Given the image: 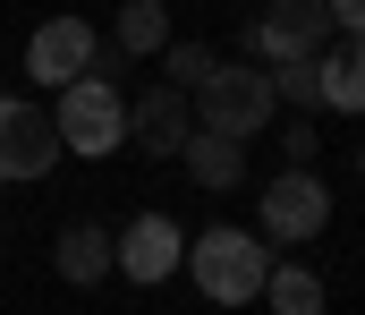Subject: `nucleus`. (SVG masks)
Here are the masks:
<instances>
[{"label":"nucleus","mask_w":365,"mask_h":315,"mask_svg":"<svg viewBox=\"0 0 365 315\" xmlns=\"http://www.w3.org/2000/svg\"><path fill=\"white\" fill-rule=\"evenodd\" d=\"M187 281L212 299V307H255L264 299V273H272V247L255 239V230H230V221H212L204 239H187Z\"/></svg>","instance_id":"1"},{"label":"nucleus","mask_w":365,"mask_h":315,"mask_svg":"<svg viewBox=\"0 0 365 315\" xmlns=\"http://www.w3.org/2000/svg\"><path fill=\"white\" fill-rule=\"evenodd\" d=\"M187 103H195V128L238 136V145H247L255 128H272V111H280V103H272V69H264V60H212L204 86H195Z\"/></svg>","instance_id":"2"},{"label":"nucleus","mask_w":365,"mask_h":315,"mask_svg":"<svg viewBox=\"0 0 365 315\" xmlns=\"http://www.w3.org/2000/svg\"><path fill=\"white\" fill-rule=\"evenodd\" d=\"M51 128H60V154L102 162V154H119V145H128V94H119L102 69H86V77H68V86H60Z\"/></svg>","instance_id":"3"},{"label":"nucleus","mask_w":365,"mask_h":315,"mask_svg":"<svg viewBox=\"0 0 365 315\" xmlns=\"http://www.w3.org/2000/svg\"><path fill=\"white\" fill-rule=\"evenodd\" d=\"M60 171V128H51V103H26V94H0V179H43Z\"/></svg>","instance_id":"4"},{"label":"nucleus","mask_w":365,"mask_h":315,"mask_svg":"<svg viewBox=\"0 0 365 315\" xmlns=\"http://www.w3.org/2000/svg\"><path fill=\"white\" fill-rule=\"evenodd\" d=\"M255 213H264V230H272L280 247H306V239L331 230V188H323L306 162H289L272 188H264V205H255Z\"/></svg>","instance_id":"5"},{"label":"nucleus","mask_w":365,"mask_h":315,"mask_svg":"<svg viewBox=\"0 0 365 315\" xmlns=\"http://www.w3.org/2000/svg\"><path fill=\"white\" fill-rule=\"evenodd\" d=\"M187 264V230L170 213H136L128 230H110V273H128L136 290H153V281H170Z\"/></svg>","instance_id":"6"},{"label":"nucleus","mask_w":365,"mask_h":315,"mask_svg":"<svg viewBox=\"0 0 365 315\" xmlns=\"http://www.w3.org/2000/svg\"><path fill=\"white\" fill-rule=\"evenodd\" d=\"M331 43V9L323 0H264V17L247 26V51L272 69V60H314Z\"/></svg>","instance_id":"7"},{"label":"nucleus","mask_w":365,"mask_h":315,"mask_svg":"<svg viewBox=\"0 0 365 315\" xmlns=\"http://www.w3.org/2000/svg\"><path fill=\"white\" fill-rule=\"evenodd\" d=\"M93 60H102V34H93L77 9H68V17H43V26H34V43H26V77H34L43 94H60L68 77H86Z\"/></svg>","instance_id":"8"},{"label":"nucleus","mask_w":365,"mask_h":315,"mask_svg":"<svg viewBox=\"0 0 365 315\" xmlns=\"http://www.w3.org/2000/svg\"><path fill=\"white\" fill-rule=\"evenodd\" d=\"M187 128H195V103H187V86H170V77L128 103V136H136V154H153V162H179Z\"/></svg>","instance_id":"9"},{"label":"nucleus","mask_w":365,"mask_h":315,"mask_svg":"<svg viewBox=\"0 0 365 315\" xmlns=\"http://www.w3.org/2000/svg\"><path fill=\"white\" fill-rule=\"evenodd\" d=\"M314 94L323 111H365V34H331L314 51Z\"/></svg>","instance_id":"10"},{"label":"nucleus","mask_w":365,"mask_h":315,"mask_svg":"<svg viewBox=\"0 0 365 315\" xmlns=\"http://www.w3.org/2000/svg\"><path fill=\"white\" fill-rule=\"evenodd\" d=\"M179 162H187V179L212 188V196H230V188L247 179V145H238V136H212V128H187Z\"/></svg>","instance_id":"11"},{"label":"nucleus","mask_w":365,"mask_h":315,"mask_svg":"<svg viewBox=\"0 0 365 315\" xmlns=\"http://www.w3.org/2000/svg\"><path fill=\"white\" fill-rule=\"evenodd\" d=\"M51 264H60V281H77V290L110 281V230H102V221H68V230L51 239Z\"/></svg>","instance_id":"12"},{"label":"nucleus","mask_w":365,"mask_h":315,"mask_svg":"<svg viewBox=\"0 0 365 315\" xmlns=\"http://www.w3.org/2000/svg\"><path fill=\"white\" fill-rule=\"evenodd\" d=\"M110 43H119V60H153V51L170 43V9H162V0H128V9L110 17Z\"/></svg>","instance_id":"13"},{"label":"nucleus","mask_w":365,"mask_h":315,"mask_svg":"<svg viewBox=\"0 0 365 315\" xmlns=\"http://www.w3.org/2000/svg\"><path fill=\"white\" fill-rule=\"evenodd\" d=\"M264 307H272V315H323V273L272 264V273H264Z\"/></svg>","instance_id":"14"},{"label":"nucleus","mask_w":365,"mask_h":315,"mask_svg":"<svg viewBox=\"0 0 365 315\" xmlns=\"http://www.w3.org/2000/svg\"><path fill=\"white\" fill-rule=\"evenodd\" d=\"M153 60H162V77H170V86H187V94H195V86H204V69H212V43H179V34H170Z\"/></svg>","instance_id":"15"},{"label":"nucleus","mask_w":365,"mask_h":315,"mask_svg":"<svg viewBox=\"0 0 365 315\" xmlns=\"http://www.w3.org/2000/svg\"><path fill=\"white\" fill-rule=\"evenodd\" d=\"M272 103H289V111H323V94H314V60H272Z\"/></svg>","instance_id":"16"},{"label":"nucleus","mask_w":365,"mask_h":315,"mask_svg":"<svg viewBox=\"0 0 365 315\" xmlns=\"http://www.w3.org/2000/svg\"><path fill=\"white\" fill-rule=\"evenodd\" d=\"M280 154H289V162H314V119H306V111L280 128Z\"/></svg>","instance_id":"17"},{"label":"nucleus","mask_w":365,"mask_h":315,"mask_svg":"<svg viewBox=\"0 0 365 315\" xmlns=\"http://www.w3.org/2000/svg\"><path fill=\"white\" fill-rule=\"evenodd\" d=\"M331 9V34H365V0H323Z\"/></svg>","instance_id":"18"},{"label":"nucleus","mask_w":365,"mask_h":315,"mask_svg":"<svg viewBox=\"0 0 365 315\" xmlns=\"http://www.w3.org/2000/svg\"><path fill=\"white\" fill-rule=\"evenodd\" d=\"M357 179H365V154H357Z\"/></svg>","instance_id":"19"}]
</instances>
